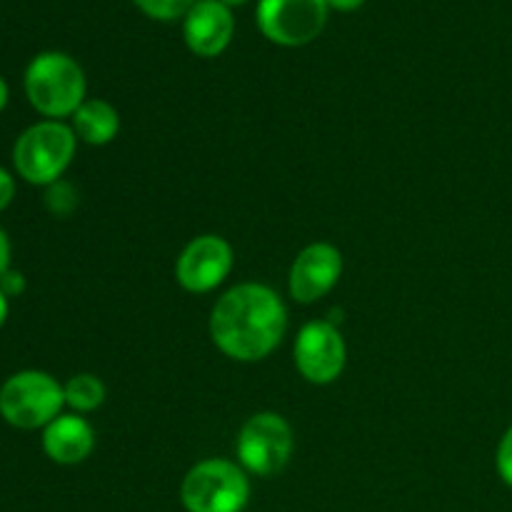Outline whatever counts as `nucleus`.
<instances>
[{
  "label": "nucleus",
  "instance_id": "f257e3e1",
  "mask_svg": "<svg viewBox=\"0 0 512 512\" xmlns=\"http://www.w3.org/2000/svg\"><path fill=\"white\" fill-rule=\"evenodd\" d=\"M288 330V310L280 295L263 283H240L215 303L210 338L215 348L238 363L265 360Z\"/></svg>",
  "mask_w": 512,
  "mask_h": 512
},
{
  "label": "nucleus",
  "instance_id": "f03ea898",
  "mask_svg": "<svg viewBox=\"0 0 512 512\" xmlns=\"http://www.w3.org/2000/svg\"><path fill=\"white\" fill-rule=\"evenodd\" d=\"M23 88L28 103L48 120L73 118L75 110L88 100L83 68L78 60L58 50H45L30 60L23 75Z\"/></svg>",
  "mask_w": 512,
  "mask_h": 512
},
{
  "label": "nucleus",
  "instance_id": "7ed1b4c3",
  "mask_svg": "<svg viewBox=\"0 0 512 512\" xmlns=\"http://www.w3.org/2000/svg\"><path fill=\"white\" fill-rule=\"evenodd\" d=\"M78 148V135L63 120H40L18 135L13 145V165L30 185L58 183L70 168Z\"/></svg>",
  "mask_w": 512,
  "mask_h": 512
},
{
  "label": "nucleus",
  "instance_id": "20e7f679",
  "mask_svg": "<svg viewBox=\"0 0 512 512\" xmlns=\"http://www.w3.org/2000/svg\"><path fill=\"white\" fill-rule=\"evenodd\" d=\"M65 408V390L43 370H20L0 385V418L18 430H43Z\"/></svg>",
  "mask_w": 512,
  "mask_h": 512
},
{
  "label": "nucleus",
  "instance_id": "39448f33",
  "mask_svg": "<svg viewBox=\"0 0 512 512\" xmlns=\"http://www.w3.org/2000/svg\"><path fill=\"white\" fill-rule=\"evenodd\" d=\"M248 500L250 480L233 460H200L180 485V503L188 512H243Z\"/></svg>",
  "mask_w": 512,
  "mask_h": 512
},
{
  "label": "nucleus",
  "instance_id": "423d86ee",
  "mask_svg": "<svg viewBox=\"0 0 512 512\" xmlns=\"http://www.w3.org/2000/svg\"><path fill=\"white\" fill-rule=\"evenodd\" d=\"M295 438L288 420L278 413H255L240 428L235 450H238V465L245 473L258 478H270L285 470L293 458Z\"/></svg>",
  "mask_w": 512,
  "mask_h": 512
},
{
  "label": "nucleus",
  "instance_id": "0eeeda50",
  "mask_svg": "<svg viewBox=\"0 0 512 512\" xmlns=\"http://www.w3.org/2000/svg\"><path fill=\"white\" fill-rule=\"evenodd\" d=\"M328 13L325 0H258L255 23L270 43L303 48L323 33Z\"/></svg>",
  "mask_w": 512,
  "mask_h": 512
},
{
  "label": "nucleus",
  "instance_id": "6e6552de",
  "mask_svg": "<svg viewBox=\"0 0 512 512\" xmlns=\"http://www.w3.org/2000/svg\"><path fill=\"white\" fill-rule=\"evenodd\" d=\"M345 360H348V348L333 323L313 320L300 328L298 340H295V368L308 383H335L343 375Z\"/></svg>",
  "mask_w": 512,
  "mask_h": 512
},
{
  "label": "nucleus",
  "instance_id": "1a4fd4ad",
  "mask_svg": "<svg viewBox=\"0 0 512 512\" xmlns=\"http://www.w3.org/2000/svg\"><path fill=\"white\" fill-rule=\"evenodd\" d=\"M233 245L220 235H198L190 240L175 263V280L188 293H210L233 270Z\"/></svg>",
  "mask_w": 512,
  "mask_h": 512
},
{
  "label": "nucleus",
  "instance_id": "9d476101",
  "mask_svg": "<svg viewBox=\"0 0 512 512\" xmlns=\"http://www.w3.org/2000/svg\"><path fill=\"white\" fill-rule=\"evenodd\" d=\"M343 275V255L330 243H310L290 265V298L300 305H313L338 285Z\"/></svg>",
  "mask_w": 512,
  "mask_h": 512
},
{
  "label": "nucleus",
  "instance_id": "9b49d317",
  "mask_svg": "<svg viewBox=\"0 0 512 512\" xmlns=\"http://www.w3.org/2000/svg\"><path fill=\"white\" fill-rule=\"evenodd\" d=\"M235 35L233 8L220 0H195L183 18V40L198 58H218Z\"/></svg>",
  "mask_w": 512,
  "mask_h": 512
},
{
  "label": "nucleus",
  "instance_id": "f8f14e48",
  "mask_svg": "<svg viewBox=\"0 0 512 512\" xmlns=\"http://www.w3.org/2000/svg\"><path fill=\"white\" fill-rule=\"evenodd\" d=\"M95 448L93 425L78 413H63L43 428V453L58 465H78Z\"/></svg>",
  "mask_w": 512,
  "mask_h": 512
},
{
  "label": "nucleus",
  "instance_id": "ddd939ff",
  "mask_svg": "<svg viewBox=\"0 0 512 512\" xmlns=\"http://www.w3.org/2000/svg\"><path fill=\"white\" fill-rule=\"evenodd\" d=\"M73 133L88 145H108L120 133V115L108 100L90 98L73 113Z\"/></svg>",
  "mask_w": 512,
  "mask_h": 512
},
{
  "label": "nucleus",
  "instance_id": "4468645a",
  "mask_svg": "<svg viewBox=\"0 0 512 512\" xmlns=\"http://www.w3.org/2000/svg\"><path fill=\"white\" fill-rule=\"evenodd\" d=\"M65 390V405L75 413H93L98 410L100 405L105 403V383L98 378V375H90V373H80L73 375L68 383L63 385Z\"/></svg>",
  "mask_w": 512,
  "mask_h": 512
},
{
  "label": "nucleus",
  "instance_id": "2eb2a0df",
  "mask_svg": "<svg viewBox=\"0 0 512 512\" xmlns=\"http://www.w3.org/2000/svg\"><path fill=\"white\" fill-rule=\"evenodd\" d=\"M133 3L138 5V10H143L148 18L170 23V20L185 18V13L193 8L195 0H133Z\"/></svg>",
  "mask_w": 512,
  "mask_h": 512
},
{
  "label": "nucleus",
  "instance_id": "dca6fc26",
  "mask_svg": "<svg viewBox=\"0 0 512 512\" xmlns=\"http://www.w3.org/2000/svg\"><path fill=\"white\" fill-rule=\"evenodd\" d=\"M45 205H48V210L53 215L65 218V215L73 213L75 205H78V195H75L73 185L65 183V180H58V183L48 185V193H45Z\"/></svg>",
  "mask_w": 512,
  "mask_h": 512
},
{
  "label": "nucleus",
  "instance_id": "f3484780",
  "mask_svg": "<svg viewBox=\"0 0 512 512\" xmlns=\"http://www.w3.org/2000/svg\"><path fill=\"white\" fill-rule=\"evenodd\" d=\"M495 463H498V473L500 478H503V483L512 488V428H508V433H505L503 440H500Z\"/></svg>",
  "mask_w": 512,
  "mask_h": 512
},
{
  "label": "nucleus",
  "instance_id": "a211bd4d",
  "mask_svg": "<svg viewBox=\"0 0 512 512\" xmlns=\"http://www.w3.org/2000/svg\"><path fill=\"white\" fill-rule=\"evenodd\" d=\"M0 290H3L8 298H18V295L25 293V278L20 270H5L3 278H0Z\"/></svg>",
  "mask_w": 512,
  "mask_h": 512
},
{
  "label": "nucleus",
  "instance_id": "6ab92c4d",
  "mask_svg": "<svg viewBox=\"0 0 512 512\" xmlns=\"http://www.w3.org/2000/svg\"><path fill=\"white\" fill-rule=\"evenodd\" d=\"M13 198H15L13 175H10L5 168H0V213H3L10 203H13Z\"/></svg>",
  "mask_w": 512,
  "mask_h": 512
},
{
  "label": "nucleus",
  "instance_id": "aec40b11",
  "mask_svg": "<svg viewBox=\"0 0 512 512\" xmlns=\"http://www.w3.org/2000/svg\"><path fill=\"white\" fill-rule=\"evenodd\" d=\"M5 270H10V240L5 230L0 228V278H3Z\"/></svg>",
  "mask_w": 512,
  "mask_h": 512
},
{
  "label": "nucleus",
  "instance_id": "412c9836",
  "mask_svg": "<svg viewBox=\"0 0 512 512\" xmlns=\"http://www.w3.org/2000/svg\"><path fill=\"white\" fill-rule=\"evenodd\" d=\"M330 10H338V13H353V10L363 8L365 0H325Z\"/></svg>",
  "mask_w": 512,
  "mask_h": 512
},
{
  "label": "nucleus",
  "instance_id": "4be33fe9",
  "mask_svg": "<svg viewBox=\"0 0 512 512\" xmlns=\"http://www.w3.org/2000/svg\"><path fill=\"white\" fill-rule=\"evenodd\" d=\"M8 313H10V298L0 290V328H3L5 320H8Z\"/></svg>",
  "mask_w": 512,
  "mask_h": 512
},
{
  "label": "nucleus",
  "instance_id": "5701e85b",
  "mask_svg": "<svg viewBox=\"0 0 512 512\" xmlns=\"http://www.w3.org/2000/svg\"><path fill=\"white\" fill-rule=\"evenodd\" d=\"M8 98H10L8 83H5V78H3V75H0V113H3L5 105H8Z\"/></svg>",
  "mask_w": 512,
  "mask_h": 512
},
{
  "label": "nucleus",
  "instance_id": "b1692460",
  "mask_svg": "<svg viewBox=\"0 0 512 512\" xmlns=\"http://www.w3.org/2000/svg\"><path fill=\"white\" fill-rule=\"evenodd\" d=\"M220 3H225V5H228V8H238V5H245V3H248V0H220Z\"/></svg>",
  "mask_w": 512,
  "mask_h": 512
}]
</instances>
